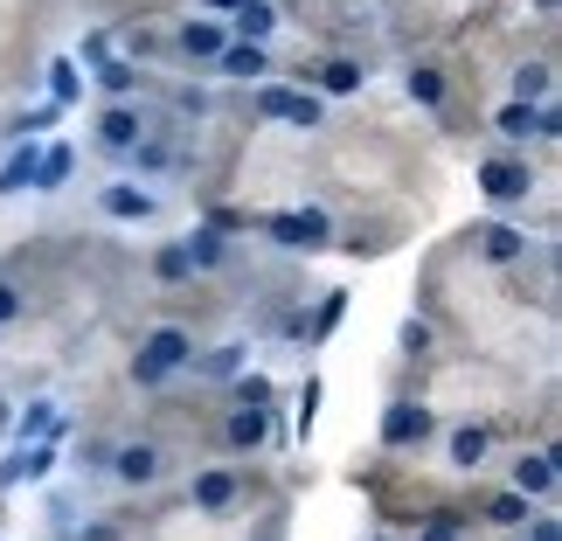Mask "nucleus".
I'll list each match as a JSON object with an SVG mask.
<instances>
[{
    "mask_svg": "<svg viewBox=\"0 0 562 541\" xmlns=\"http://www.w3.org/2000/svg\"><path fill=\"white\" fill-rule=\"evenodd\" d=\"M194 361V334L188 327H154L139 340V354H133V382L139 388H160L167 375H181V368Z\"/></svg>",
    "mask_w": 562,
    "mask_h": 541,
    "instance_id": "obj_1",
    "label": "nucleus"
},
{
    "mask_svg": "<svg viewBox=\"0 0 562 541\" xmlns=\"http://www.w3.org/2000/svg\"><path fill=\"white\" fill-rule=\"evenodd\" d=\"M265 236H278L285 250H327L334 223H327V208H292V215H265Z\"/></svg>",
    "mask_w": 562,
    "mask_h": 541,
    "instance_id": "obj_2",
    "label": "nucleus"
},
{
    "mask_svg": "<svg viewBox=\"0 0 562 541\" xmlns=\"http://www.w3.org/2000/svg\"><path fill=\"white\" fill-rule=\"evenodd\" d=\"M480 188H486V202L514 208V202H528L535 174H528V160H507V154H493V160H480Z\"/></svg>",
    "mask_w": 562,
    "mask_h": 541,
    "instance_id": "obj_3",
    "label": "nucleus"
},
{
    "mask_svg": "<svg viewBox=\"0 0 562 541\" xmlns=\"http://www.w3.org/2000/svg\"><path fill=\"white\" fill-rule=\"evenodd\" d=\"M430 424H438V417H430L424 403L396 396V403L382 409V444H389V451H409V444H424V438H430Z\"/></svg>",
    "mask_w": 562,
    "mask_h": 541,
    "instance_id": "obj_4",
    "label": "nucleus"
},
{
    "mask_svg": "<svg viewBox=\"0 0 562 541\" xmlns=\"http://www.w3.org/2000/svg\"><path fill=\"white\" fill-rule=\"evenodd\" d=\"M104 465H112V480H119V486H133V493H139V486H160L167 451H160V444H119Z\"/></svg>",
    "mask_w": 562,
    "mask_h": 541,
    "instance_id": "obj_5",
    "label": "nucleus"
},
{
    "mask_svg": "<svg viewBox=\"0 0 562 541\" xmlns=\"http://www.w3.org/2000/svg\"><path fill=\"white\" fill-rule=\"evenodd\" d=\"M257 119H285V125H319V98H306V91H285V83H265L257 91Z\"/></svg>",
    "mask_w": 562,
    "mask_h": 541,
    "instance_id": "obj_6",
    "label": "nucleus"
},
{
    "mask_svg": "<svg viewBox=\"0 0 562 541\" xmlns=\"http://www.w3.org/2000/svg\"><path fill=\"white\" fill-rule=\"evenodd\" d=\"M49 465H56V444H49V438L14 444L8 465H0V486H35V480H49Z\"/></svg>",
    "mask_w": 562,
    "mask_h": 541,
    "instance_id": "obj_7",
    "label": "nucleus"
},
{
    "mask_svg": "<svg viewBox=\"0 0 562 541\" xmlns=\"http://www.w3.org/2000/svg\"><path fill=\"white\" fill-rule=\"evenodd\" d=\"M236 493H244V480H236L229 465H215V472H194V486H188V500L202 507V514H223L236 507Z\"/></svg>",
    "mask_w": 562,
    "mask_h": 541,
    "instance_id": "obj_8",
    "label": "nucleus"
},
{
    "mask_svg": "<svg viewBox=\"0 0 562 541\" xmlns=\"http://www.w3.org/2000/svg\"><path fill=\"white\" fill-rule=\"evenodd\" d=\"M223 438H229L236 451L271 444V409H265V403H236V409H229V424H223Z\"/></svg>",
    "mask_w": 562,
    "mask_h": 541,
    "instance_id": "obj_9",
    "label": "nucleus"
},
{
    "mask_svg": "<svg viewBox=\"0 0 562 541\" xmlns=\"http://www.w3.org/2000/svg\"><path fill=\"white\" fill-rule=\"evenodd\" d=\"M139 139H146V125H139L133 104H112V112L98 119V146H104V154H133Z\"/></svg>",
    "mask_w": 562,
    "mask_h": 541,
    "instance_id": "obj_10",
    "label": "nucleus"
},
{
    "mask_svg": "<svg viewBox=\"0 0 562 541\" xmlns=\"http://www.w3.org/2000/svg\"><path fill=\"white\" fill-rule=\"evenodd\" d=\"M514 493H521V500H549V493H555V451H521V465H514Z\"/></svg>",
    "mask_w": 562,
    "mask_h": 541,
    "instance_id": "obj_11",
    "label": "nucleus"
},
{
    "mask_svg": "<svg viewBox=\"0 0 562 541\" xmlns=\"http://www.w3.org/2000/svg\"><path fill=\"white\" fill-rule=\"evenodd\" d=\"M215 70L236 77V83H250V77H271V56H265V42H223Z\"/></svg>",
    "mask_w": 562,
    "mask_h": 541,
    "instance_id": "obj_12",
    "label": "nucleus"
},
{
    "mask_svg": "<svg viewBox=\"0 0 562 541\" xmlns=\"http://www.w3.org/2000/svg\"><path fill=\"white\" fill-rule=\"evenodd\" d=\"M98 202H104V215H112V223H146V215H154V194H146L139 181H112Z\"/></svg>",
    "mask_w": 562,
    "mask_h": 541,
    "instance_id": "obj_13",
    "label": "nucleus"
},
{
    "mask_svg": "<svg viewBox=\"0 0 562 541\" xmlns=\"http://www.w3.org/2000/svg\"><path fill=\"white\" fill-rule=\"evenodd\" d=\"M445 451H451V465H459V472H480L486 451H493V430H486V424H459V430L445 438Z\"/></svg>",
    "mask_w": 562,
    "mask_h": 541,
    "instance_id": "obj_14",
    "label": "nucleus"
},
{
    "mask_svg": "<svg viewBox=\"0 0 562 541\" xmlns=\"http://www.w3.org/2000/svg\"><path fill=\"white\" fill-rule=\"evenodd\" d=\"M278 29V8H271V0H236V8H229V35L236 42H265Z\"/></svg>",
    "mask_w": 562,
    "mask_h": 541,
    "instance_id": "obj_15",
    "label": "nucleus"
},
{
    "mask_svg": "<svg viewBox=\"0 0 562 541\" xmlns=\"http://www.w3.org/2000/svg\"><path fill=\"white\" fill-rule=\"evenodd\" d=\"M35 167H42V146H35V139L14 146V154L0 160V194H29V188H35Z\"/></svg>",
    "mask_w": 562,
    "mask_h": 541,
    "instance_id": "obj_16",
    "label": "nucleus"
},
{
    "mask_svg": "<svg viewBox=\"0 0 562 541\" xmlns=\"http://www.w3.org/2000/svg\"><path fill=\"white\" fill-rule=\"evenodd\" d=\"M223 42H229L223 21H188V29H181V49H188L194 63H215V56H223Z\"/></svg>",
    "mask_w": 562,
    "mask_h": 541,
    "instance_id": "obj_17",
    "label": "nucleus"
},
{
    "mask_svg": "<svg viewBox=\"0 0 562 541\" xmlns=\"http://www.w3.org/2000/svg\"><path fill=\"white\" fill-rule=\"evenodd\" d=\"M181 250H188V264H194V271H215V264L229 257V244H223V229H215V223H202L194 236H181Z\"/></svg>",
    "mask_w": 562,
    "mask_h": 541,
    "instance_id": "obj_18",
    "label": "nucleus"
},
{
    "mask_svg": "<svg viewBox=\"0 0 562 541\" xmlns=\"http://www.w3.org/2000/svg\"><path fill=\"white\" fill-rule=\"evenodd\" d=\"M480 250L493 257V264H521V257H528V236H521V229H507V223H493V229L480 236Z\"/></svg>",
    "mask_w": 562,
    "mask_h": 541,
    "instance_id": "obj_19",
    "label": "nucleus"
},
{
    "mask_svg": "<svg viewBox=\"0 0 562 541\" xmlns=\"http://www.w3.org/2000/svg\"><path fill=\"white\" fill-rule=\"evenodd\" d=\"M319 83H327V91H334V98H355V91H361V83H369V70H361V63H355V56H334V63H327V70H319Z\"/></svg>",
    "mask_w": 562,
    "mask_h": 541,
    "instance_id": "obj_20",
    "label": "nucleus"
},
{
    "mask_svg": "<svg viewBox=\"0 0 562 541\" xmlns=\"http://www.w3.org/2000/svg\"><path fill=\"white\" fill-rule=\"evenodd\" d=\"M409 98H417V104H445V70H438V63H409Z\"/></svg>",
    "mask_w": 562,
    "mask_h": 541,
    "instance_id": "obj_21",
    "label": "nucleus"
},
{
    "mask_svg": "<svg viewBox=\"0 0 562 541\" xmlns=\"http://www.w3.org/2000/svg\"><path fill=\"white\" fill-rule=\"evenodd\" d=\"M49 430H56V403H29L14 417V444H35V438H49Z\"/></svg>",
    "mask_w": 562,
    "mask_h": 541,
    "instance_id": "obj_22",
    "label": "nucleus"
},
{
    "mask_svg": "<svg viewBox=\"0 0 562 541\" xmlns=\"http://www.w3.org/2000/svg\"><path fill=\"white\" fill-rule=\"evenodd\" d=\"M154 278H160V285H188V278H194L188 250H181V244H160V250H154Z\"/></svg>",
    "mask_w": 562,
    "mask_h": 541,
    "instance_id": "obj_23",
    "label": "nucleus"
},
{
    "mask_svg": "<svg viewBox=\"0 0 562 541\" xmlns=\"http://www.w3.org/2000/svg\"><path fill=\"white\" fill-rule=\"evenodd\" d=\"M549 63H521V70H514V98H521V104H542L549 98Z\"/></svg>",
    "mask_w": 562,
    "mask_h": 541,
    "instance_id": "obj_24",
    "label": "nucleus"
},
{
    "mask_svg": "<svg viewBox=\"0 0 562 541\" xmlns=\"http://www.w3.org/2000/svg\"><path fill=\"white\" fill-rule=\"evenodd\" d=\"M486 521L493 528H528V500H521V493H493V500H486Z\"/></svg>",
    "mask_w": 562,
    "mask_h": 541,
    "instance_id": "obj_25",
    "label": "nucleus"
},
{
    "mask_svg": "<svg viewBox=\"0 0 562 541\" xmlns=\"http://www.w3.org/2000/svg\"><path fill=\"white\" fill-rule=\"evenodd\" d=\"M98 83H104L112 98H125V91L139 83V70H133V63H119V56H98Z\"/></svg>",
    "mask_w": 562,
    "mask_h": 541,
    "instance_id": "obj_26",
    "label": "nucleus"
},
{
    "mask_svg": "<svg viewBox=\"0 0 562 541\" xmlns=\"http://www.w3.org/2000/svg\"><path fill=\"white\" fill-rule=\"evenodd\" d=\"M63 181H70V146H49L35 167V188H63Z\"/></svg>",
    "mask_w": 562,
    "mask_h": 541,
    "instance_id": "obj_27",
    "label": "nucleus"
},
{
    "mask_svg": "<svg viewBox=\"0 0 562 541\" xmlns=\"http://www.w3.org/2000/svg\"><path fill=\"white\" fill-rule=\"evenodd\" d=\"M49 91H56V104L77 98V56H56V63H49Z\"/></svg>",
    "mask_w": 562,
    "mask_h": 541,
    "instance_id": "obj_28",
    "label": "nucleus"
},
{
    "mask_svg": "<svg viewBox=\"0 0 562 541\" xmlns=\"http://www.w3.org/2000/svg\"><path fill=\"white\" fill-rule=\"evenodd\" d=\"M340 313H348V292H327V298H319V319H313V340H327V334L340 327Z\"/></svg>",
    "mask_w": 562,
    "mask_h": 541,
    "instance_id": "obj_29",
    "label": "nucleus"
},
{
    "mask_svg": "<svg viewBox=\"0 0 562 541\" xmlns=\"http://www.w3.org/2000/svg\"><path fill=\"white\" fill-rule=\"evenodd\" d=\"M459 528H465V514H430V528L417 541H459Z\"/></svg>",
    "mask_w": 562,
    "mask_h": 541,
    "instance_id": "obj_30",
    "label": "nucleus"
},
{
    "mask_svg": "<svg viewBox=\"0 0 562 541\" xmlns=\"http://www.w3.org/2000/svg\"><path fill=\"white\" fill-rule=\"evenodd\" d=\"M236 403H271V382H265V375H244V368H236Z\"/></svg>",
    "mask_w": 562,
    "mask_h": 541,
    "instance_id": "obj_31",
    "label": "nucleus"
},
{
    "mask_svg": "<svg viewBox=\"0 0 562 541\" xmlns=\"http://www.w3.org/2000/svg\"><path fill=\"white\" fill-rule=\"evenodd\" d=\"M403 354H409V361L430 354V327H424V319H403Z\"/></svg>",
    "mask_w": 562,
    "mask_h": 541,
    "instance_id": "obj_32",
    "label": "nucleus"
},
{
    "mask_svg": "<svg viewBox=\"0 0 562 541\" xmlns=\"http://www.w3.org/2000/svg\"><path fill=\"white\" fill-rule=\"evenodd\" d=\"M236 368H244V348H236V340H229V348H215V354H209V375H236Z\"/></svg>",
    "mask_w": 562,
    "mask_h": 541,
    "instance_id": "obj_33",
    "label": "nucleus"
},
{
    "mask_svg": "<svg viewBox=\"0 0 562 541\" xmlns=\"http://www.w3.org/2000/svg\"><path fill=\"white\" fill-rule=\"evenodd\" d=\"M313 409H319V382H306V396H299V430H313Z\"/></svg>",
    "mask_w": 562,
    "mask_h": 541,
    "instance_id": "obj_34",
    "label": "nucleus"
},
{
    "mask_svg": "<svg viewBox=\"0 0 562 541\" xmlns=\"http://www.w3.org/2000/svg\"><path fill=\"white\" fill-rule=\"evenodd\" d=\"M14 313H21V292H14V285H0V327H8Z\"/></svg>",
    "mask_w": 562,
    "mask_h": 541,
    "instance_id": "obj_35",
    "label": "nucleus"
},
{
    "mask_svg": "<svg viewBox=\"0 0 562 541\" xmlns=\"http://www.w3.org/2000/svg\"><path fill=\"white\" fill-rule=\"evenodd\" d=\"M77 541H125V534H119V528H112V521H98V528H83V534H77Z\"/></svg>",
    "mask_w": 562,
    "mask_h": 541,
    "instance_id": "obj_36",
    "label": "nucleus"
},
{
    "mask_svg": "<svg viewBox=\"0 0 562 541\" xmlns=\"http://www.w3.org/2000/svg\"><path fill=\"white\" fill-rule=\"evenodd\" d=\"M528 541H555V521H535V534Z\"/></svg>",
    "mask_w": 562,
    "mask_h": 541,
    "instance_id": "obj_37",
    "label": "nucleus"
},
{
    "mask_svg": "<svg viewBox=\"0 0 562 541\" xmlns=\"http://www.w3.org/2000/svg\"><path fill=\"white\" fill-rule=\"evenodd\" d=\"M202 8H215V14H229V8H236V0H202Z\"/></svg>",
    "mask_w": 562,
    "mask_h": 541,
    "instance_id": "obj_38",
    "label": "nucleus"
},
{
    "mask_svg": "<svg viewBox=\"0 0 562 541\" xmlns=\"http://www.w3.org/2000/svg\"><path fill=\"white\" fill-rule=\"evenodd\" d=\"M535 8H542V14H555V0H535Z\"/></svg>",
    "mask_w": 562,
    "mask_h": 541,
    "instance_id": "obj_39",
    "label": "nucleus"
}]
</instances>
